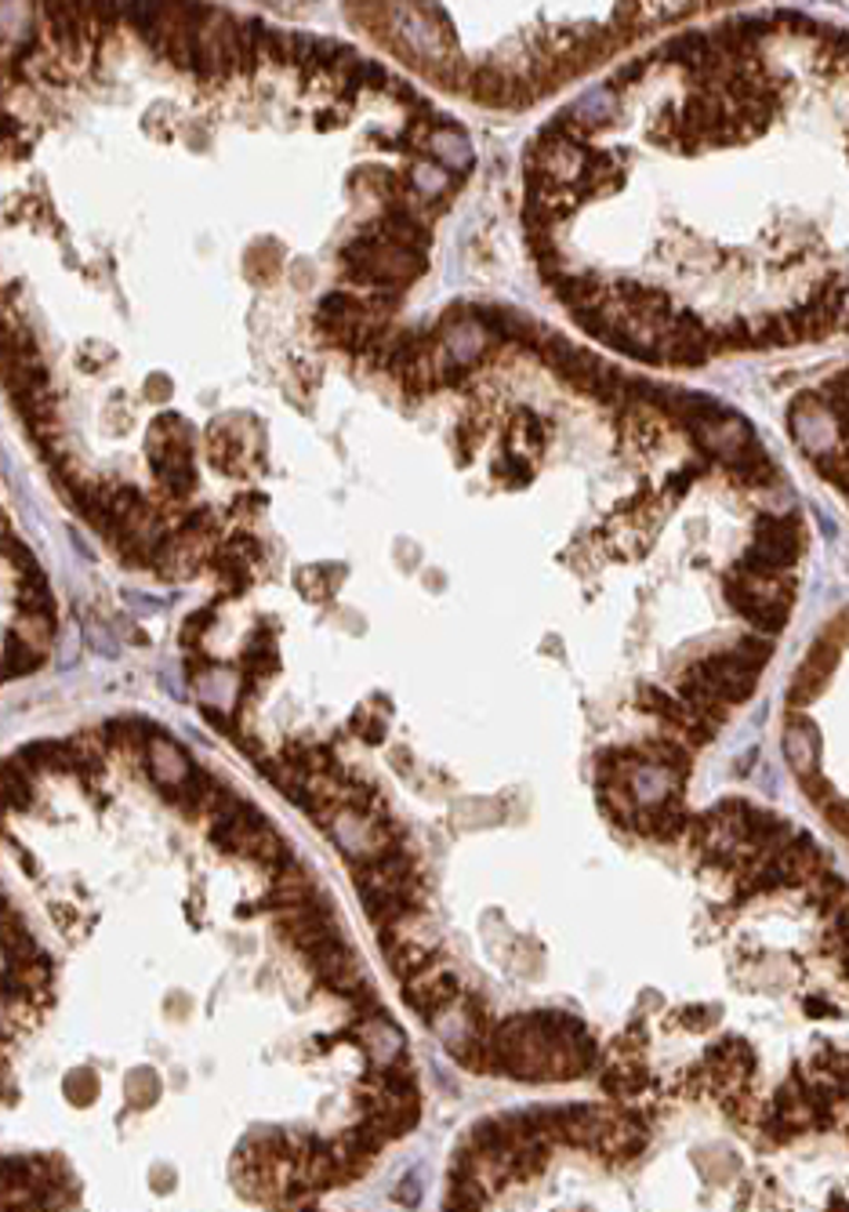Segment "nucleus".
Returning a JSON list of instances; mask_svg holds the SVG:
<instances>
[{"instance_id":"obj_1","label":"nucleus","mask_w":849,"mask_h":1212,"mask_svg":"<svg viewBox=\"0 0 849 1212\" xmlns=\"http://www.w3.org/2000/svg\"><path fill=\"white\" fill-rule=\"evenodd\" d=\"M693 672L701 675V683L712 690V694L723 701V704H741V701H748V697L755 694L759 672L748 665V661L738 651L704 657Z\"/></svg>"},{"instance_id":"obj_2","label":"nucleus","mask_w":849,"mask_h":1212,"mask_svg":"<svg viewBox=\"0 0 849 1212\" xmlns=\"http://www.w3.org/2000/svg\"><path fill=\"white\" fill-rule=\"evenodd\" d=\"M418 1093L410 1096H400V1093H386L381 1089L378 1096H371V1101H363V1122L371 1125V1130L386 1140V1144H392V1140L407 1136L410 1130L418 1125Z\"/></svg>"},{"instance_id":"obj_3","label":"nucleus","mask_w":849,"mask_h":1212,"mask_svg":"<svg viewBox=\"0 0 849 1212\" xmlns=\"http://www.w3.org/2000/svg\"><path fill=\"white\" fill-rule=\"evenodd\" d=\"M309 966L316 969V977L328 984L331 991L345 995V998H360L367 991V980L360 977V966L352 951L342 944V937L323 944V948L309 951Z\"/></svg>"},{"instance_id":"obj_4","label":"nucleus","mask_w":849,"mask_h":1212,"mask_svg":"<svg viewBox=\"0 0 849 1212\" xmlns=\"http://www.w3.org/2000/svg\"><path fill=\"white\" fill-rule=\"evenodd\" d=\"M458 995H461V988H458L455 974H443V969L436 966V962L424 969V974L403 980V1003L414 1009V1013H421L424 1020H432L436 1013H443V1009L455 1006Z\"/></svg>"},{"instance_id":"obj_5","label":"nucleus","mask_w":849,"mask_h":1212,"mask_svg":"<svg viewBox=\"0 0 849 1212\" xmlns=\"http://www.w3.org/2000/svg\"><path fill=\"white\" fill-rule=\"evenodd\" d=\"M367 229H371L374 236H381L392 247L410 251V255H424L429 244H432V236L421 225V218L414 215V207H386V215L367 225Z\"/></svg>"},{"instance_id":"obj_6","label":"nucleus","mask_w":849,"mask_h":1212,"mask_svg":"<svg viewBox=\"0 0 849 1212\" xmlns=\"http://www.w3.org/2000/svg\"><path fill=\"white\" fill-rule=\"evenodd\" d=\"M45 16H48L51 40H55V48H59L62 59L84 62V55L91 51V40H88V30H84L80 8L77 4H48Z\"/></svg>"},{"instance_id":"obj_7","label":"nucleus","mask_w":849,"mask_h":1212,"mask_svg":"<svg viewBox=\"0 0 849 1212\" xmlns=\"http://www.w3.org/2000/svg\"><path fill=\"white\" fill-rule=\"evenodd\" d=\"M153 476L160 479L167 498L186 501L196 487L193 450H153Z\"/></svg>"},{"instance_id":"obj_8","label":"nucleus","mask_w":849,"mask_h":1212,"mask_svg":"<svg viewBox=\"0 0 849 1212\" xmlns=\"http://www.w3.org/2000/svg\"><path fill=\"white\" fill-rule=\"evenodd\" d=\"M363 316H367L363 299H357V294H349V291H328L320 299V309H316V323L328 331L331 342L342 331H349L352 323H360Z\"/></svg>"},{"instance_id":"obj_9","label":"nucleus","mask_w":849,"mask_h":1212,"mask_svg":"<svg viewBox=\"0 0 849 1212\" xmlns=\"http://www.w3.org/2000/svg\"><path fill=\"white\" fill-rule=\"evenodd\" d=\"M146 755H149V778H153V784H157V792H160V795H167L175 784H182V778H186L189 766H193L189 759L182 755V752H178L175 744L167 741L164 734L149 744Z\"/></svg>"},{"instance_id":"obj_10","label":"nucleus","mask_w":849,"mask_h":1212,"mask_svg":"<svg viewBox=\"0 0 849 1212\" xmlns=\"http://www.w3.org/2000/svg\"><path fill=\"white\" fill-rule=\"evenodd\" d=\"M218 788L222 784H215V778H207L201 766H189V773L182 778V784H175L164 799L175 802V807L186 813V817H201L204 810H211V802H215Z\"/></svg>"},{"instance_id":"obj_11","label":"nucleus","mask_w":849,"mask_h":1212,"mask_svg":"<svg viewBox=\"0 0 849 1212\" xmlns=\"http://www.w3.org/2000/svg\"><path fill=\"white\" fill-rule=\"evenodd\" d=\"M22 759V766L33 773H74V752H69V741H33L22 744L16 752Z\"/></svg>"},{"instance_id":"obj_12","label":"nucleus","mask_w":849,"mask_h":1212,"mask_svg":"<svg viewBox=\"0 0 849 1212\" xmlns=\"http://www.w3.org/2000/svg\"><path fill=\"white\" fill-rule=\"evenodd\" d=\"M103 737L117 752H146L160 737V730L146 723V719H109L103 726Z\"/></svg>"},{"instance_id":"obj_13","label":"nucleus","mask_w":849,"mask_h":1212,"mask_svg":"<svg viewBox=\"0 0 849 1212\" xmlns=\"http://www.w3.org/2000/svg\"><path fill=\"white\" fill-rule=\"evenodd\" d=\"M273 672H276V643H273L269 632H254L251 643L244 646V657H240V675H244V686H258Z\"/></svg>"},{"instance_id":"obj_14","label":"nucleus","mask_w":849,"mask_h":1212,"mask_svg":"<svg viewBox=\"0 0 849 1212\" xmlns=\"http://www.w3.org/2000/svg\"><path fill=\"white\" fill-rule=\"evenodd\" d=\"M788 763L796 766L799 778H810L813 773V759H817V734L810 726V719H788Z\"/></svg>"},{"instance_id":"obj_15","label":"nucleus","mask_w":849,"mask_h":1212,"mask_svg":"<svg viewBox=\"0 0 849 1212\" xmlns=\"http://www.w3.org/2000/svg\"><path fill=\"white\" fill-rule=\"evenodd\" d=\"M207 567L218 574V581H222V592H225V596H240V592H244V588L251 585V570H247L251 563H247V559H240L230 545H218Z\"/></svg>"},{"instance_id":"obj_16","label":"nucleus","mask_w":849,"mask_h":1212,"mask_svg":"<svg viewBox=\"0 0 849 1212\" xmlns=\"http://www.w3.org/2000/svg\"><path fill=\"white\" fill-rule=\"evenodd\" d=\"M45 665V651H37L33 643H26L16 628L4 636V680H22V675L37 672Z\"/></svg>"},{"instance_id":"obj_17","label":"nucleus","mask_w":849,"mask_h":1212,"mask_svg":"<svg viewBox=\"0 0 849 1212\" xmlns=\"http://www.w3.org/2000/svg\"><path fill=\"white\" fill-rule=\"evenodd\" d=\"M153 450H193V426L182 414H160L149 432V454Z\"/></svg>"},{"instance_id":"obj_18","label":"nucleus","mask_w":849,"mask_h":1212,"mask_svg":"<svg viewBox=\"0 0 849 1212\" xmlns=\"http://www.w3.org/2000/svg\"><path fill=\"white\" fill-rule=\"evenodd\" d=\"M33 773L22 766V759H8L4 763V807L8 810H30L33 802Z\"/></svg>"},{"instance_id":"obj_19","label":"nucleus","mask_w":849,"mask_h":1212,"mask_svg":"<svg viewBox=\"0 0 849 1212\" xmlns=\"http://www.w3.org/2000/svg\"><path fill=\"white\" fill-rule=\"evenodd\" d=\"M371 712H374V704H371V701L360 704V708L352 712V723H349V726H352V734H360L367 744H381V741H386V726H389V723H386V715H389V712H386V715H371Z\"/></svg>"},{"instance_id":"obj_20","label":"nucleus","mask_w":849,"mask_h":1212,"mask_svg":"<svg viewBox=\"0 0 849 1212\" xmlns=\"http://www.w3.org/2000/svg\"><path fill=\"white\" fill-rule=\"evenodd\" d=\"M4 559L19 570L22 581H45V574H40V567H37V559H33L30 548H26L19 538H8V534H4Z\"/></svg>"},{"instance_id":"obj_21","label":"nucleus","mask_w":849,"mask_h":1212,"mask_svg":"<svg viewBox=\"0 0 849 1212\" xmlns=\"http://www.w3.org/2000/svg\"><path fill=\"white\" fill-rule=\"evenodd\" d=\"M16 632H19V636L26 639V643H40V646H48L51 643V636H55V617H45V614H19V625H16Z\"/></svg>"},{"instance_id":"obj_22","label":"nucleus","mask_w":849,"mask_h":1212,"mask_svg":"<svg viewBox=\"0 0 849 1212\" xmlns=\"http://www.w3.org/2000/svg\"><path fill=\"white\" fill-rule=\"evenodd\" d=\"M211 625H215V606H204V610H196V614L186 617V625H182V636L178 639L186 643L189 651H196V646H201V639H204V632Z\"/></svg>"},{"instance_id":"obj_23","label":"nucleus","mask_w":849,"mask_h":1212,"mask_svg":"<svg viewBox=\"0 0 849 1212\" xmlns=\"http://www.w3.org/2000/svg\"><path fill=\"white\" fill-rule=\"evenodd\" d=\"M225 545H230L233 548V553L240 556V559H247V563H254V559H262V545L258 541H254L251 538V534H233V538L230 541H225Z\"/></svg>"},{"instance_id":"obj_24","label":"nucleus","mask_w":849,"mask_h":1212,"mask_svg":"<svg viewBox=\"0 0 849 1212\" xmlns=\"http://www.w3.org/2000/svg\"><path fill=\"white\" fill-rule=\"evenodd\" d=\"M146 392H149L153 400H167V397H172V382H167L164 374H153L149 382H146Z\"/></svg>"},{"instance_id":"obj_25","label":"nucleus","mask_w":849,"mask_h":1212,"mask_svg":"<svg viewBox=\"0 0 849 1212\" xmlns=\"http://www.w3.org/2000/svg\"><path fill=\"white\" fill-rule=\"evenodd\" d=\"M211 668V661L207 657H201V654H193L189 661H186V672H189V680H196V675H204Z\"/></svg>"}]
</instances>
